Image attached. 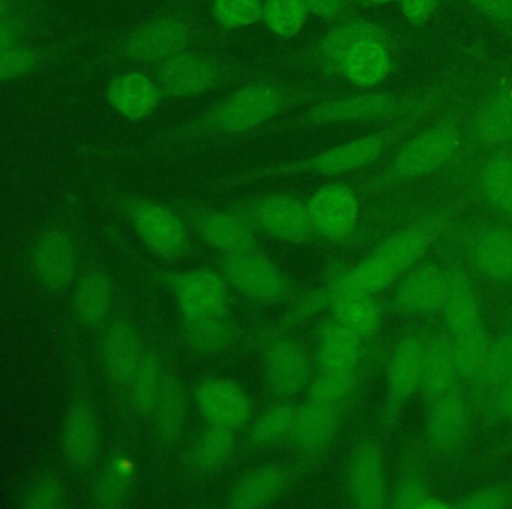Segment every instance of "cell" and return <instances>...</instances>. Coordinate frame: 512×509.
I'll return each mask as SVG.
<instances>
[{"label": "cell", "instance_id": "cell-5", "mask_svg": "<svg viewBox=\"0 0 512 509\" xmlns=\"http://www.w3.org/2000/svg\"><path fill=\"white\" fill-rule=\"evenodd\" d=\"M280 92L268 85H251L230 95L209 116V125L221 133H244L265 124L281 109Z\"/></svg>", "mask_w": 512, "mask_h": 509}, {"label": "cell", "instance_id": "cell-17", "mask_svg": "<svg viewBox=\"0 0 512 509\" xmlns=\"http://www.w3.org/2000/svg\"><path fill=\"white\" fill-rule=\"evenodd\" d=\"M460 377L455 367L451 335H434L425 341L421 395L424 406L458 388Z\"/></svg>", "mask_w": 512, "mask_h": 509}, {"label": "cell", "instance_id": "cell-49", "mask_svg": "<svg viewBox=\"0 0 512 509\" xmlns=\"http://www.w3.org/2000/svg\"><path fill=\"white\" fill-rule=\"evenodd\" d=\"M35 56L31 50L19 46L2 47L0 56V77L2 80H13L25 76L34 68Z\"/></svg>", "mask_w": 512, "mask_h": 509}, {"label": "cell", "instance_id": "cell-12", "mask_svg": "<svg viewBox=\"0 0 512 509\" xmlns=\"http://www.w3.org/2000/svg\"><path fill=\"white\" fill-rule=\"evenodd\" d=\"M263 376L272 394L290 397L305 388L310 379V358L298 341L281 338L268 347Z\"/></svg>", "mask_w": 512, "mask_h": 509}, {"label": "cell", "instance_id": "cell-28", "mask_svg": "<svg viewBox=\"0 0 512 509\" xmlns=\"http://www.w3.org/2000/svg\"><path fill=\"white\" fill-rule=\"evenodd\" d=\"M397 107L398 101L391 95H358L320 104L311 110V119L316 122L364 121L391 115Z\"/></svg>", "mask_w": 512, "mask_h": 509}, {"label": "cell", "instance_id": "cell-55", "mask_svg": "<svg viewBox=\"0 0 512 509\" xmlns=\"http://www.w3.org/2000/svg\"><path fill=\"white\" fill-rule=\"evenodd\" d=\"M368 2H371V4L374 5H386L391 4V2H394V0H368Z\"/></svg>", "mask_w": 512, "mask_h": 509}, {"label": "cell", "instance_id": "cell-3", "mask_svg": "<svg viewBox=\"0 0 512 509\" xmlns=\"http://www.w3.org/2000/svg\"><path fill=\"white\" fill-rule=\"evenodd\" d=\"M425 340L418 335L401 338L392 350L386 368V397L383 421L392 425L409 401L421 392Z\"/></svg>", "mask_w": 512, "mask_h": 509}, {"label": "cell", "instance_id": "cell-46", "mask_svg": "<svg viewBox=\"0 0 512 509\" xmlns=\"http://www.w3.org/2000/svg\"><path fill=\"white\" fill-rule=\"evenodd\" d=\"M131 466L127 460H116L107 467L95 491V500L103 508H116L124 503L130 493Z\"/></svg>", "mask_w": 512, "mask_h": 509}, {"label": "cell", "instance_id": "cell-39", "mask_svg": "<svg viewBox=\"0 0 512 509\" xmlns=\"http://www.w3.org/2000/svg\"><path fill=\"white\" fill-rule=\"evenodd\" d=\"M164 377L161 376V365L157 355H143L136 373L130 382V395L137 412H154L155 403L160 395Z\"/></svg>", "mask_w": 512, "mask_h": 509}, {"label": "cell", "instance_id": "cell-31", "mask_svg": "<svg viewBox=\"0 0 512 509\" xmlns=\"http://www.w3.org/2000/svg\"><path fill=\"white\" fill-rule=\"evenodd\" d=\"M328 304L332 317L359 335L362 340L373 337L379 331L382 314L374 296H329Z\"/></svg>", "mask_w": 512, "mask_h": 509}, {"label": "cell", "instance_id": "cell-20", "mask_svg": "<svg viewBox=\"0 0 512 509\" xmlns=\"http://www.w3.org/2000/svg\"><path fill=\"white\" fill-rule=\"evenodd\" d=\"M217 73L205 59L178 55L164 61L158 71V86L163 94L175 98L194 97L215 85Z\"/></svg>", "mask_w": 512, "mask_h": 509}, {"label": "cell", "instance_id": "cell-11", "mask_svg": "<svg viewBox=\"0 0 512 509\" xmlns=\"http://www.w3.org/2000/svg\"><path fill=\"white\" fill-rule=\"evenodd\" d=\"M131 221L143 242L164 259L181 256L187 247V232L169 209L152 202H134Z\"/></svg>", "mask_w": 512, "mask_h": 509}, {"label": "cell", "instance_id": "cell-45", "mask_svg": "<svg viewBox=\"0 0 512 509\" xmlns=\"http://www.w3.org/2000/svg\"><path fill=\"white\" fill-rule=\"evenodd\" d=\"M356 385V370H322L310 386V400L340 406L352 394Z\"/></svg>", "mask_w": 512, "mask_h": 509}, {"label": "cell", "instance_id": "cell-7", "mask_svg": "<svg viewBox=\"0 0 512 509\" xmlns=\"http://www.w3.org/2000/svg\"><path fill=\"white\" fill-rule=\"evenodd\" d=\"M347 493L359 509H382L389 505L385 455L379 443L364 440L356 446L347 466Z\"/></svg>", "mask_w": 512, "mask_h": 509}, {"label": "cell", "instance_id": "cell-40", "mask_svg": "<svg viewBox=\"0 0 512 509\" xmlns=\"http://www.w3.org/2000/svg\"><path fill=\"white\" fill-rule=\"evenodd\" d=\"M389 506L397 509H446L452 508V503L436 496L424 476L413 472L400 479Z\"/></svg>", "mask_w": 512, "mask_h": 509}, {"label": "cell", "instance_id": "cell-52", "mask_svg": "<svg viewBox=\"0 0 512 509\" xmlns=\"http://www.w3.org/2000/svg\"><path fill=\"white\" fill-rule=\"evenodd\" d=\"M400 2L401 13L416 26L427 23L437 10V0H400Z\"/></svg>", "mask_w": 512, "mask_h": 509}, {"label": "cell", "instance_id": "cell-38", "mask_svg": "<svg viewBox=\"0 0 512 509\" xmlns=\"http://www.w3.org/2000/svg\"><path fill=\"white\" fill-rule=\"evenodd\" d=\"M476 131L487 142H512V94L496 95L482 107Z\"/></svg>", "mask_w": 512, "mask_h": 509}, {"label": "cell", "instance_id": "cell-48", "mask_svg": "<svg viewBox=\"0 0 512 509\" xmlns=\"http://www.w3.org/2000/svg\"><path fill=\"white\" fill-rule=\"evenodd\" d=\"M512 506V488L505 485H490L470 491L452 503L458 509H503Z\"/></svg>", "mask_w": 512, "mask_h": 509}, {"label": "cell", "instance_id": "cell-41", "mask_svg": "<svg viewBox=\"0 0 512 509\" xmlns=\"http://www.w3.org/2000/svg\"><path fill=\"white\" fill-rule=\"evenodd\" d=\"M235 449V433L227 428L214 427L200 436L194 449V460L205 472L220 470L232 457Z\"/></svg>", "mask_w": 512, "mask_h": 509}, {"label": "cell", "instance_id": "cell-34", "mask_svg": "<svg viewBox=\"0 0 512 509\" xmlns=\"http://www.w3.org/2000/svg\"><path fill=\"white\" fill-rule=\"evenodd\" d=\"M112 287L101 274H89L80 281L74 298V310L80 322L88 326L100 325L109 314Z\"/></svg>", "mask_w": 512, "mask_h": 509}, {"label": "cell", "instance_id": "cell-33", "mask_svg": "<svg viewBox=\"0 0 512 509\" xmlns=\"http://www.w3.org/2000/svg\"><path fill=\"white\" fill-rule=\"evenodd\" d=\"M491 341L493 340L484 325L478 326L467 334L452 337L455 367H457L460 382L472 385L478 379L484 368Z\"/></svg>", "mask_w": 512, "mask_h": 509}, {"label": "cell", "instance_id": "cell-51", "mask_svg": "<svg viewBox=\"0 0 512 509\" xmlns=\"http://www.w3.org/2000/svg\"><path fill=\"white\" fill-rule=\"evenodd\" d=\"M487 416L496 422H512V376L508 377L502 385L485 401Z\"/></svg>", "mask_w": 512, "mask_h": 509}, {"label": "cell", "instance_id": "cell-43", "mask_svg": "<svg viewBox=\"0 0 512 509\" xmlns=\"http://www.w3.org/2000/svg\"><path fill=\"white\" fill-rule=\"evenodd\" d=\"M184 325L188 341L200 352H220L232 338V329L226 317L185 320Z\"/></svg>", "mask_w": 512, "mask_h": 509}, {"label": "cell", "instance_id": "cell-27", "mask_svg": "<svg viewBox=\"0 0 512 509\" xmlns=\"http://www.w3.org/2000/svg\"><path fill=\"white\" fill-rule=\"evenodd\" d=\"M64 451L76 467L91 466L98 452V424L88 404H76L68 413L64 427Z\"/></svg>", "mask_w": 512, "mask_h": 509}, {"label": "cell", "instance_id": "cell-35", "mask_svg": "<svg viewBox=\"0 0 512 509\" xmlns=\"http://www.w3.org/2000/svg\"><path fill=\"white\" fill-rule=\"evenodd\" d=\"M512 376V331L505 332L496 340L491 341L484 368L478 379L472 383L476 395L487 401L488 397Z\"/></svg>", "mask_w": 512, "mask_h": 509}, {"label": "cell", "instance_id": "cell-15", "mask_svg": "<svg viewBox=\"0 0 512 509\" xmlns=\"http://www.w3.org/2000/svg\"><path fill=\"white\" fill-rule=\"evenodd\" d=\"M257 224L272 238L283 242H304L313 232L307 206L283 194L265 197L254 209Z\"/></svg>", "mask_w": 512, "mask_h": 509}, {"label": "cell", "instance_id": "cell-29", "mask_svg": "<svg viewBox=\"0 0 512 509\" xmlns=\"http://www.w3.org/2000/svg\"><path fill=\"white\" fill-rule=\"evenodd\" d=\"M197 230L206 244L224 254L251 251L254 247L253 232L241 218L224 212H209L197 221Z\"/></svg>", "mask_w": 512, "mask_h": 509}, {"label": "cell", "instance_id": "cell-1", "mask_svg": "<svg viewBox=\"0 0 512 509\" xmlns=\"http://www.w3.org/2000/svg\"><path fill=\"white\" fill-rule=\"evenodd\" d=\"M442 227V215H436L395 232L370 256L341 275L332 284L328 296L379 295L427 253Z\"/></svg>", "mask_w": 512, "mask_h": 509}, {"label": "cell", "instance_id": "cell-6", "mask_svg": "<svg viewBox=\"0 0 512 509\" xmlns=\"http://www.w3.org/2000/svg\"><path fill=\"white\" fill-rule=\"evenodd\" d=\"M472 410L460 386L425 406L424 437L437 455H451L466 442Z\"/></svg>", "mask_w": 512, "mask_h": 509}, {"label": "cell", "instance_id": "cell-18", "mask_svg": "<svg viewBox=\"0 0 512 509\" xmlns=\"http://www.w3.org/2000/svg\"><path fill=\"white\" fill-rule=\"evenodd\" d=\"M337 407L308 400L296 409L290 434L299 451L310 455L320 454L331 445L340 425Z\"/></svg>", "mask_w": 512, "mask_h": 509}, {"label": "cell", "instance_id": "cell-16", "mask_svg": "<svg viewBox=\"0 0 512 509\" xmlns=\"http://www.w3.org/2000/svg\"><path fill=\"white\" fill-rule=\"evenodd\" d=\"M32 265L38 280L47 290H64L76 275V250L73 242L59 230L44 233L35 244Z\"/></svg>", "mask_w": 512, "mask_h": 509}, {"label": "cell", "instance_id": "cell-24", "mask_svg": "<svg viewBox=\"0 0 512 509\" xmlns=\"http://www.w3.org/2000/svg\"><path fill=\"white\" fill-rule=\"evenodd\" d=\"M340 71L353 85L364 88L379 85L391 71L385 40L367 38L356 43L344 56Z\"/></svg>", "mask_w": 512, "mask_h": 509}, {"label": "cell", "instance_id": "cell-19", "mask_svg": "<svg viewBox=\"0 0 512 509\" xmlns=\"http://www.w3.org/2000/svg\"><path fill=\"white\" fill-rule=\"evenodd\" d=\"M475 268L490 280L512 284V229L490 226L475 233L469 247Z\"/></svg>", "mask_w": 512, "mask_h": 509}, {"label": "cell", "instance_id": "cell-42", "mask_svg": "<svg viewBox=\"0 0 512 509\" xmlns=\"http://www.w3.org/2000/svg\"><path fill=\"white\" fill-rule=\"evenodd\" d=\"M307 14L301 0H266L263 19L275 34L292 38L304 28Z\"/></svg>", "mask_w": 512, "mask_h": 509}, {"label": "cell", "instance_id": "cell-37", "mask_svg": "<svg viewBox=\"0 0 512 509\" xmlns=\"http://www.w3.org/2000/svg\"><path fill=\"white\" fill-rule=\"evenodd\" d=\"M367 38H379L386 40L385 34L380 31L377 26L367 22L349 23V25L340 26L334 29L328 37L323 40L320 47V55L323 62L328 65L331 70L340 71L343 64L344 56L359 41L367 40Z\"/></svg>", "mask_w": 512, "mask_h": 509}, {"label": "cell", "instance_id": "cell-50", "mask_svg": "<svg viewBox=\"0 0 512 509\" xmlns=\"http://www.w3.org/2000/svg\"><path fill=\"white\" fill-rule=\"evenodd\" d=\"M62 502V487L56 479L47 478L34 485L25 500L26 508L52 509Z\"/></svg>", "mask_w": 512, "mask_h": 509}, {"label": "cell", "instance_id": "cell-36", "mask_svg": "<svg viewBox=\"0 0 512 509\" xmlns=\"http://www.w3.org/2000/svg\"><path fill=\"white\" fill-rule=\"evenodd\" d=\"M481 187L485 199L503 214L512 215V157L497 154L482 167Z\"/></svg>", "mask_w": 512, "mask_h": 509}, {"label": "cell", "instance_id": "cell-22", "mask_svg": "<svg viewBox=\"0 0 512 509\" xmlns=\"http://www.w3.org/2000/svg\"><path fill=\"white\" fill-rule=\"evenodd\" d=\"M448 295L443 307V320L451 337L467 334L482 323L481 304L470 278L460 269L448 272Z\"/></svg>", "mask_w": 512, "mask_h": 509}, {"label": "cell", "instance_id": "cell-13", "mask_svg": "<svg viewBox=\"0 0 512 509\" xmlns=\"http://www.w3.org/2000/svg\"><path fill=\"white\" fill-rule=\"evenodd\" d=\"M386 145H388L386 134H371V136L329 149L319 157L311 158L305 163L275 170L274 173L281 175V173L311 172L325 176L343 175V173L355 172V170L373 163L383 154Z\"/></svg>", "mask_w": 512, "mask_h": 509}, {"label": "cell", "instance_id": "cell-10", "mask_svg": "<svg viewBox=\"0 0 512 509\" xmlns=\"http://www.w3.org/2000/svg\"><path fill=\"white\" fill-rule=\"evenodd\" d=\"M448 283V272L439 266H419L398 284L394 308L404 316L430 317L442 314L448 295Z\"/></svg>", "mask_w": 512, "mask_h": 509}, {"label": "cell", "instance_id": "cell-14", "mask_svg": "<svg viewBox=\"0 0 512 509\" xmlns=\"http://www.w3.org/2000/svg\"><path fill=\"white\" fill-rule=\"evenodd\" d=\"M196 403L203 418L214 427L235 431L250 419L248 395L232 380L208 379L200 383Z\"/></svg>", "mask_w": 512, "mask_h": 509}, {"label": "cell", "instance_id": "cell-44", "mask_svg": "<svg viewBox=\"0 0 512 509\" xmlns=\"http://www.w3.org/2000/svg\"><path fill=\"white\" fill-rule=\"evenodd\" d=\"M296 409L292 404H277L266 410L251 428V442L268 446L292 431Z\"/></svg>", "mask_w": 512, "mask_h": 509}, {"label": "cell", "instance_id": "cell-4", "mask_svg": "<svg viewBox=\"0 0 512 509\" xmlns=\"http://www.w3.org/2000/svg\"><path fill=\"white\" fill-rule=\"evenodd\" d=\"M221 266L226 280L250 301L278 304L287 296L289 287L280 269L253 250L226 254Z\"/></svg>", "mask_w": 512, "mask_h": 509}, {"label": "cell", "instance_id": "cell-8", "mask_svg": "<svg viewBox=\"0 0 512 509\" xmlns=\"http://www.w3.org/2000/svg\"><path fill=\"white\" fill-rule=\"evenodd\" d=\"M167 284L185 320L226 317L227 287L223 278L208 269L167 275Z\"/></svg>", "mask_w": 512, "mask_h": 509}, {"label": "cell", "instance_id": "cell-23", "mask_svg": "<svg viewBox=\"0 0 512 509\" xmlns=\"http://www.w3.org/2000/svg\"><path fill=\"white\" fill-rule=\"evenodd\" d=\"M109 103L131 121L151 115L160 103L161 89L148 76L130 73L116 79L107 91Z\"/></svg>", "mask_w": 512, "mask_h": 509}, {"label": "cell", "instance_id": "cell-32", "mask_svg": "<svg viewBox=\"0 0 512 509\" xmlns=\"http://www.w3.org/2000/svg\"><path fill=\"white\" fill-rule=\"evenodd\" d=\"M187 415L184 386L176 377H164L160 395L154 407L155 425L164 442L172 443L181 436Z\"/></svg>", "mask_w": 512, "mask_h": 509}, {"label": "cell", "instance_id": "cell-26", "mask_svg": "<svg viewBox=\"0 0 512 509\" xmlns=\"http://www.w3.org/2000/svg\"><path fill=\"white\" fill-rule=\"evenodd\" d=\"M362 355V338L332 319L320 328L317 361L322 370H356Z\"/></svg>", "mask_w": 512, "mask_h": 509}, {"label": "cell", "instance_id": "cell-53", "mask_svg": "<svg viewBox=\"0 0 512 509\" xmlns=\"http://www.w3.org/2000/svg\"><path fill=\"white\" fill-rule=\"evenodd\" d=\"M484 16L512 25V0H469Z\"/></svg>", "mask_w": 512, "mask_h": 509}, {"label": "cell", "instance_id": "cell-47", "mask_svg": "<svg viewBox=\"0 0 512 509\" xmlns=\"http://www.w3.org/2000/svg\"><path fill=\"white\" fill-rule=\"evenodd\" d=\"M215 17L226 28H244L263 17L262 0H215Z\"/></svg>", "mask_w": 512, "mask_h": 509}, {"label": "cell", "instance_id": "cell-2", "mask_svg": "<svg viewBox=\"0 0 512 509\" xmlns=\"http://www.w3.org/2000/svg\"><path fill=\"white\" fill-rule=\"evenodd\" d=\"M460 146V134L451 125H439L410 140L395 155L389 166L392 181L422 178L436 172L454 158Z\"/></svg>", "mask_w": 512, "mask_h": 509}, {"label": "cell", "instance_id": "cell-21", "mask_svg": "<svg viewBox=\"0 0 512 509\" xmlns=\"http://www.w3.org/2000/svg\"><path fill=\"white\" fill-rule=\"evenodd\" d=\"M188 41V32L182 23L163 19L149 23L128 40V55L137 61H167L181 55Z\"/></svg>", "mask_w": 512, "mask_h": 509}, {"label": "cell", "instance_id": "cell-54", "mask_svg": "<svg viewBox=\"0 0 512 509\" xmlns=\"http://www.w3.org/2000/svg\"><path fill=\"white\" fill-rule=\"evenodd\" d=\"M308 11L326 20H334L343 10V0H301Z\"/></svg>", "mask_w": 512, "mask_h": 509}, {"label": "cell", "instance_id": "cell-9", "mask_svg": "<svg viewBox=\"0 0 512 509\" xmlns=\"http://www.w3.org/2000/svg\"><path fill=\"white\" fill-rule=\"evenodd\" d=\"M313 232L328 241H344L352 235L359 220V203L350 188L326 185L307 205Z\"/></svg>", "mask_w": 512, "mask_h": 509}, {"label": "cell", "instance_id": "cell-30", "mask_svg": "<svg viewBox=\"0 0 512 509\" xmlns=\"http://www.w3.org/2000/svg\"><path fill=\"white\" fill-rule=\"evenodd\" d=\"M286 485V473L277 466H263L239 481L230 497L235 509H257L277 499Z\"/></svg>", "mask_w": 512, "mask_h": 509}, {"label": "cell", "instance_id": "cell-25", "mask_svg": "<svg viewBox=\"0 0 512 509\" xmlns=\"http://www.w3.org/2000/svg\"><path fill=\"white\" fill-rule=\"evenodd\" d=\"M142 358L137 332L127 323H113L103 340V361L109 376L115 382L130 383Z\"/></svg>", "mask_w": 512, "mask_h": 509}]
</instances>
